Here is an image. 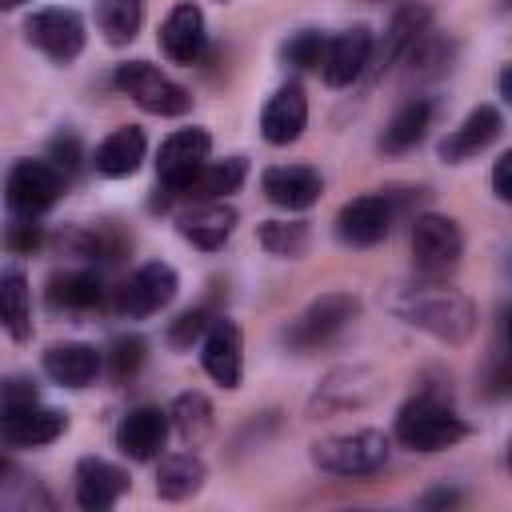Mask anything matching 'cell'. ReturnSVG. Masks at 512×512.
Here are the masks:
<instances>
[{"label": "cell", "instance_id": "1", "mask_svg": "<svg viewBox=\"0 0 512 512\" xmlns=\"http://www.w3.org/2000/svg\"><path fill=\"white\" fill-rule=\"evenodd\" d=\"M384 308L444 344H464L476 332V304L436 276H424L416 284H392L384 292Z\"/></svg>", "mask_w": 512, "mask_h": 512}, {"label": "cell", "instance_id": "2", "mask_svg": "<svg viewBox=\"0 0 512 512\" xmlns=\"http://www.w3.org/2000/svg\"><path fill=\"white\" fill-rule=\"evenodd\" d=\"M468 436V424L432 392L412 396L396 412V440L412 452H444Z\"/></svg>", "mask_w": 512, "mask_h": 512}, {"label": "cell", "instance_id": "3", "mask_svg": "<svg viewBox=\"0 0 512 512\" xmlns=\"http://www.w3.org/2000/svg\"><path fill=\"white\" fill-rule=\"evenodd\" d=\"M360 312V300L352 292H324L316 296L296 320H288V328L280 332V340L292 348V352H312V348H324L328 340H336L352 316Z\"/></svg>", "mask_w": 512, "mask_h": 512}, {"label": "cell", "instance_id": "4", "mask_svg": "<svg viewBox=\"0 0 512 512\" xmlns=\"http://www.w3.org/2000/svg\"><path fill=\"white\" fill-rule=\"evenodd\" d=\"M312 464L332 476H372L388 464V436L376 428L328 436L312 444Z\"/></svg>", "mask_w": 512, "mask_h": 512}, {"label": "cell", "instance_id": "5", "mask_svg": "<svg viewBox=\"0 0 512 512\" xmlns=\"http://www.w3.org/2000/svg\"><path fill=\"white\" fill-rule=\"evenodd\" d=\"M116 88L132 100V104H140L144 112H152V116H180V112H188L192 108V96H188V88L184 84H176L172 76H164L156 64H148V60H128V64H116Z\"/></svg>", "mask_w": 512, "mask_h": 512}, {"label": "cell", "instance_id": "6", "mask_svg": "<svg viewBox=\"0 0 512 512\" xmlns=\"http://www.w3.org/2000/svg\"><path fill=\"white\" fill-rule=\"evenodd\" d=\"M464 256V232L452 216L440 212H424L412 224V260L420 268V276H436L444 280Z\"/></svg>", "mask_w": 512, "mask_h": 512}, {"label": "cell", "instance_id": "7", "mask_svg": "<svg viewBox=\"0 0 512 512\" xmlns=\"http://www.w3.org/2000/svg\"><path fill=\"white\" fill-rule=\"evenodd\" d=\"M64 192V176L52 160H16L4 180V204L12 216H40Z\"/></svg>", "mask_w": 512, "mask_h": 512}, {"label": "cell", "instance_id": "8", "mask_svg": "<svg viewBox=\"0 0 512 512\" xmlns=\"http://www.w3.org/2000/svg\"><path fill=\"white\" fill-rule=\"evenodd\" d=\"M384 392V380L376 368H336L320 380V388L308 400V416H332V412H348V408H364Z\"/></svg>", "mask_w": 512, "mask_h": 512}, {"label": "cell", "instance_id": "9", "mask_svg": "<svg viewBox=\"0 0 512 512\" xmlns=\"http://www.w3.org/2000/svg\"><path fill=\"white\" fill-rule=\"evenodd\" d=\"M180 280H176V268L164 264V260H148L140 264L116 292V308L128 316V320H144V316H156L160 308L172 304Z\"/></svg>", "mask_w": 512, "mask_h": 512}, {"label": "cell", "instance_id": "10", "mask_svg": "<svg viewBox=\"0 0 512 512\" xmlns=\"http://www.w3.org/2000/svg\"><path fill=\"white\" fill-rule=\"evenodd\" d=\"M208 148H212V136L204 128H176L160 144V152H156V180H160V188L168 196H184L188 180L208 160Z\"/></svg>", "mask_w": 512, "mask_h": 512}, {"label": "cell", "instance_id": "11", "mask_svg": "<svg viewBox=\"0 0 512 512\" xmlns=\"http://www.w3.org/2000/svg\"><path fill=\"white\" fill-rule=\"evenodd\" d=\"M24 40L40 48L48 60L68 64L84 48V20L72 8H40L24 20Z\"/></svg>", "mask_w": 512, "mask_h": 512}, {"label": "cell", "instance_id": "12", "mask_svg": "<svg viewBox=\"0 0 512 512\" xmlns=\"http://www.w3.org/2000/svg\"><path fill=\"white\" fill-rule=\"evenodd\" d=\"M392 228V200L388 192H364L352 196L340 212H336V236L348 248H372L388 236Z\"/></svg>", "mask_w": 512, "mask_h": 512}, {"label": "cell", "instance_id": "13", "mask_svg": "<svg viewBox=\"0 0 512 512\" xmlns=\"http://www.w3.org/2000/svg\"><path fill=\"white\" fill-rule=\"evenodd\" d=\"M372 52H376V36L368 24H352L344 32H336L324 48V64H320V76L328 88H344L352 80H360L372 64Z\"/></svg>", "mask_w": 512, "mask_h": 512}, {"label": "cell", "instance_id": "14", "mask_svg": "<svg viewBox=\"0 0 512 512\" xmlns=\"http://www.w3.org/2000/svg\"><path fill=\"white\" fill-rule=\"evenodd\" d=\"M200 364L220 388H240L244 380V340L228 316H216L200 340Z\"/></svg>", "mask_w": 512, "mask_h": 512}, {"label": "cell", "instance_id": "15", "mask_svg": "<svg viewBox=\"0 0 512 512\" xmlns=\"http://www.w3.org/2000/svg\"><path fill=\"white\" fill-rule=\"evenodd\" d=\"M428 24H432V8H428V4H420V0L400 4V8L392 12L388 28H384V40H380L376 52H372V76H380L384 68H392L396 60H404V56L416 48V40L428 32Z\"/></svg>", "mask_w": 512, "mask_h": 512}, {"label": "cell", "instance_id": "16", "mask_svg": "<svg viewBox=\"0 0 512 512\" xmlns=\"http://www.w3.org/2000/svg\"><path fill=\"white\" fill-rule=\"evenodd\" d=\"M320 188H324V180H320V172L308 168V164H272V168H264V176H260V192L268 196V204H276V208H284V212H304V208H312V204L320 200Z\"/></svg>", "mask_w": 512, "mask_h": 512}, {"label": "cell", "instance_id": "17", "mask_svg": "<svg viewBox=\"0 0 512 512\" xmlns=\"http://www.w3.org/2000/svg\"><path fill=\"white\" fill-rule=\"evenodd\" d=\"M208 48V32H204V12L192 0L172 4V12L160 24V52L172 64H196Z\"/></svg>", "mask_w": 512, "mask_h": 512}, {"label": "cell", "instance_id": "18", "mask_svg": "<svg viewBox=\"0 0 512 512\" xmlns=\"http://www.w3.org/2000/svg\"><path fill=\"white\" fill-rule=\"evenodd\" d=\"M168 428H172V416L156 404H140L132 408L120 428H116V448L128 456V460H156L164 440H168Z\"/></svg>", "mask_w": 512, "mask_h": 512}, {"label": "cell", "instance_id": "19", "mask_svg": "<svg viewBox=\"0 0 512 512\" xmlns=\"http://www.w3.org/2000/svg\"><path fill=\"white\" fill-rule=\"evenodd\" d=\"M72 492H76V504L84 512H104V508H112L128 492V472L108 464V460H100V456H84L76 464Z\"/></svg>", "mask_w": 512, "mask_h": 512}, {"label": "cell", "instance_id": "20", "mask_svg": "<svg viewBox=\"0 0 512 512\" xmlns=\"http://www.w3.org/2000/svg\"><path fill=\"white\" fill-rule=\"evenodd\" d=\"M64 428H68V416L56 412V408H44L40 400L36 404H24V408H12L0 420V436H4L8 448H40V444H52Z\"/></svg>", "mask_w": 512, "mask_h": 512}, {"label": "cell", "instance_id": "21", "mask_svg": "<svg viewBox=\"0 0 512 512\" xmlns=\"http://www.w3.org/2000/svg\"><path fill=\"white\" fill-rule=\"evenodd\" d=\"M304 124H308V96H304V88H300V84L276 88V92L268 96L264 112H260V136L280 148V144L300 140Z\"/></svg>", "mask_w": 512, "mask_h": 512}, {"label": "cell", "instance_id": "22", "mask_svg": "<svg viewBox=\"0 0 512 512\" xmlns=\"http://www.w3.org/2000/svg\"><path fill=\"white\" fill-rule=\"evenodd\" d=\"M500 128H504V120H500V112L492 108V104H476L444 140H440V160H448V164H460V160H468V156H476V152H484L496 136H500Z\"/></svg>", "mask_w": 512, "mask_h": 512}, {"label": "cell", "instance_id": "23", "mask_svg": "<svg viewBox=\"0 0 512 512\" xmlns=\"http://www.w3.org/2000/svg\"><path fill=\"white\" fill-rule=\"evenodd\" d=\"M236 208L232 204H224V200H200L196 208H188L180 220H176V228H180V236L188 240V244H196V248H204V252H216V248H224V240L232 236V228H236Z\"/></svg>", "mask_w": 512, "mask_h": 512}, {"label": "cell", "instance_id": "24", "mask_svg": "<svg viewBox=\"0 0 512 512\" xmlns=\"http://www.w3.org/2000/svg\"><path fill=\"white\" fill-rule=\"evenodd\" d=\"M44 372L64 388H88L104 372V352H96L84 340H64L44 352Z\"/></svg>", "mask_w": 512, "mask_h": 512}, {"label": "cell", "instance_id": "25", "mask_svg": "<svg viewBox=\"0 0 512 512\" xmlns=\"http://www.w3.org/2000/svg\"><path fill=\"white\" fill-rule=\"evenodd\" d=\"M144 148H148L144 132H140L136 124H124V128L108 132V136L96 144V152H92V168H96L100 176H108V180L132 176V172L140 168V160H144Z\"/></svg>", "mask_w": 512, "mask_h": 512}, {"label": "cell", "instance_id": "26", "mask_svg": "<svg viewBox=\"0 0 512 512\" xmlns=\"http://www.w3.org/2000/svg\"><path fill=\"white\" fill-rule=\"evenodd\" d=\"M428 128H432V100H424V96H412L408 104H400L396 112H392V120L384 124V132H380V152H408V148H416L424 136H428Z\"/></svg>", "mask_w": 512, "mask_h": 512}, {"label": "cell", "instance_id": "27", "mask_svg": "<svg viewBox=\"0 0 512 512\" xmlns=\"http://www.w3.org/2000/svg\"><path fill=\"white\" fill-rule=\"evenodd\" d=\"M48 304L56 312H96L104 304V284L96 272H56L48 280Z\"/></svg>", "mask_w": 512, "mask_h": 512}, {"label": "cell", "instance_id": "28", "mask_svg": "<svg viewBox=\"0 0 512 512\" xmlns=\"http://www.w3.org/2000/svg\"><path fill=\"white\" fill-rule=\"evenodd\" d=\"M244 176H248V160L244 156H228V160H204L200 168H196V176L188 180V188H184V196L188 200H224L228 192H236L240 184H244Z\"/></svg>", "mask_w": 512, "mask_h": 512}, {"label": "cell", "instance_id": "29", "mask_svg": "<svg viewBox=\"0 0 512 512\" xmlns=\"http://www.w3.org/2000/svg\"><path fill=\"white\" fill-rule=\"evenodd\" d=\"M204 476H208V468L196 452H172L156 468V496L160 500H188L192 492H200Z\"/></svg>", "mask_w": 512, "mask_h": 512}, {"label": "cell", "instance_id": "30", "mask_svg": "<svg viewBox=\"0 0 512 512\" xmlns=\"http://www.w3.org/2000/svg\"><path fill=\"white\" fill-rule=\"evenodd\" d=\"M0 316L12 340H28L32 336V292L20 268H4L0 272Z\"/></svg>", "mask_w": 512, "mask_h": 512}, {"label": "cell", "instance_id": "31", "mask_svg": "<svg viewBox=\"0 0 512 512\" xmlns=\"http://www.w3.org/2000/svg\"><path fill=\"white\" fill-rule=\"evenodd\" d=\"M168 416H172V428L180 432V440H184L188 448L204 444V440L212 436V428H216V416H212V404H208L204 392H180V396L172 400Z\"/></svg>", "mask_w": 512, "mask_h": 512}, {"label": "cell", "instance_id": "32", "mask_svg": "<svg viewBox=\"0 0 512 512\" xmlns=\"http://www.w3.org/2000/svg\"><path fill=\"white\" fill-rule=\"evenodd\" d=\"M140 24H144V0H96V28L112 48L132 44Z\"/></svg>", "mask_w": 512, "mask_h": 512}, {"label": "cell", "instance_id": "33", "mask_svg": "<svg viewBox=\"0 0 512 512\" xmlns=\"http://www.w3.org/2000/svg\"><path fill=\"white\" fill-rule=\"evenodd\" d=\"M256 240H260L264 252L284 256V260H296V256L308 252L312 232H308L304 220H264V224L256 228Z\"/></svg>", "mask_w": 512, "mask_h": 512}, {"label": "cell", "instance_id": "34", "mask_svg": "<svg viewBox=\"0 0 512 512\" xmlns=\"http://www.w3.org/2000/svg\"><path fill=\"white\" fill-rule=\"evenodd\" d=\"M324 48H328V36H324V32L300 28V32H292V36L280 44V60L292 64L296 72H308V68H320V64H324Z\"/></svg>", "mask_w": 512, "mask_h": 512}, {"label": "cell", "instance_id": "35", "mask_svg": "<svg viewBox=\"0 0 512 512\" xmlns=\"http://www.w3.org/2000/svg\"><path fill=\"white\" fill-rule=\"evenodd\" d=\"M140 364H144V340L140 336H116L108 344V352H104V368H108V376L116 384L132 380L140 372Z\"/></svg>", "mask_w": 512, "mask_h": 512}, {"label": "cell", "instance_id": "36", "mask_svg": "<svg viewBox=\"0 0 512 512\" xmlns=\"http://www.w3.org/2000/svg\"><path fill=\"white\" fill-rule=\"evenodd\" d=\"M212 312L208 308H188V312H180L172 324H168V344L172 348H192L196 340H204V332L212 328Z\"/></svg>", "mask_w": 512, "mask_h": 512}, {"label": "cell", "instance_id": "37", "mask_svg": "<svg viewBox=\"0 0 512 512\" xmlns=\"http://www.w3.org/2000/svg\"><path fill=\"white\" fill-rule=\"evenodd\" d=\"M4 244H8V252L32 256V252L44 244V228H40L32 216H20V220H12V224H8V232H4Z\"/></svg>", "mask_w": 512, "mask_h": 512}, {"label": "cell", "instance_id": "38", "mask_svg": "<svg viewBox=\"0 0 512 512\" xmlns=\"http://www.w3.org/2000/svg\"><path fill=\"white\" fill-rule=\"evenodd\" d=\"M48 160L60 168V176H72L80 168V140H76V132H56L48 140Z\"/></svg>", "mask_w": 512, "mask_h": 512}, {"label": "cell", "instance_id": "39", "mask_svg": "<svg viewBox=\"0 0 512 512\" xmlns=\"http://www.w3.org/2000/svg\"><path fill=\"white\" fill-rule=\"evenodd\" d=\"M36 384L24 380V376H8L4 388H0V412H12V408H24V404H36Z\"/></svg>", "mask_w": 512, "mask_h": 512}, {"label": "cell", "instance_id": "40", "mask_svg": "<svg viewBox=\"0 0 512 512\" xmlns=\"http://www.w3.org/2000/svg\"><path fill=\"white\" fill-rule=\"evenodd\" d=\"M492 192L512 204V148L492 164Z\"/></svg>", "mask_w": 512, "mask_h": 512}, {"label": "cell", "instance_id": "41", "mask_svg": "<svg viewBox=\"0 0 512 512\" xmlns=\"http://www.w3.org/2000/svg\"><path fill=\"white\" fill-rule=\"evenodd\" d=\"M420 504L424 508H452V504H460V492L456 488H432L420 496Z\"/></svg>", "mask_w": 512, "mask_h": 512}, {"label": "cell", "instance_id": "42", "mask_svg": "<svg viewBox=\"0 0 512 512\" xmlns=\"http://www.w3.org/2000/svg\"><path fill=\"white\" fill-rule=\"evenodd\" d=\"M500 340H504V360L512 364V308H508L504 320H500Z\"/></svg>", "mask_w": 512, "mask_h": 512}, {"label": "cell", "instance_id": "43", "mask_svg": "<svg viewBox=\"0 0 512 512\" xmlns=\"http://www.w3.org/2000/svg\"><path fill=\"white\" fill-rule=\"evenodd\" d=\"M496 88H500V96L512 104V64H504V68H500V76H496Z\"/></svg>", "mask_w": 512, "mask_h": 512}, {"label": "cell", "instance_id": "44", "mask_svg": "<svg viewBox=\"0 0 512 512\" xmlns=\"http://www.w3.org/2000/svg\"><path fill=\"white\" fill-rule=\"evenodd\" d=\"M24 0H0V8H20Z\"/></svg>", "mask_w": 512, "mask_h": 512}, {"label": "cell", "instance_id": "45", "mask_svg": "<svg viewBox=\"0 0 512 512\" xmlns=\"http://www.w3.org/2000/svg\"><path fill=\"white\" fill-rule=\"evenodd\" d=\"M508 472H512V440H508Z\"/></svg>", "mask_w": 512, "mask_h": 512}, {"label": "cell", "instance_id": "46", "mask_svg": "<svg viewBox=\"0 0 512 512\" xmlns=\"http://www.w3.org/2000/svg\"><path fill=\"white\" fill-rule=\"evenodd\" d=\"M508 4H512V0H508Z\"/></svg>", "mask_w": 512, "mask_h": 512}]
</instances>
